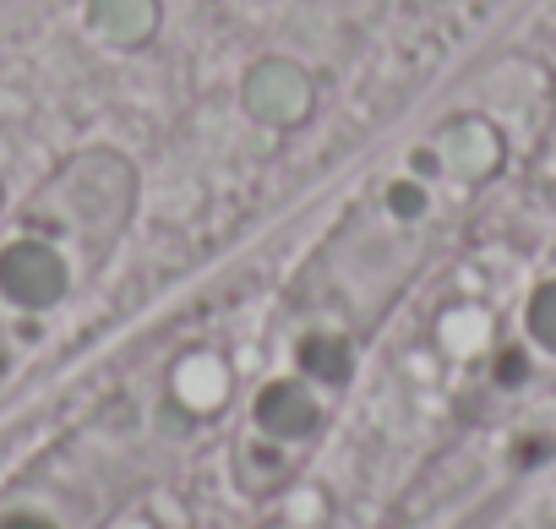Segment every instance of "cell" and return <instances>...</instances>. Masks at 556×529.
I'll return each mask as SVG.
<instances>
[{
    "label": "cell",
    "mask_w": 556,
    "mask_h": 529,
    "mask_svg": "<svg viewBox=\"0 0 556 529\" xmlns=\"http://www.w3.org/2000/svg\"><path fill=\"white\" fill-rule=\"evenodd\" d=\"M66 285H72V274H66V262H61L55 245L23 235V240H12L7 251H0V295H7L12 306L50 312L66 295Z\"/></svg>",
    "instance_id": "1"
},
{
    "label": "cell",
    "mask_w": 556,
    "mask_h": 529,
    "mask_svg": "<svg viewBox=\"0 0 556 529\" xmlns=\"http://www.w3.org/2000/svg\"><path fill=\"white\" fill-rule=\"evenodd\" d=\"M245 110L262 121V126H301L312 115V77L285 61V55H267L245 72Z\"/></svg>",
    "instance_id": "2"
},
{
    "label": "cell",
    "mask_w": 556,
    "mask_h": 529,
    "mask_svg": "<svg viewBox=\"0 0 556 529\" xmlns=\"http://www.w3.org/2000/svg\"><path fill=\"white\" fill-rule=\"evenodd\" d=\"M159 0H88V23L99 39L121 45V50H137L159 34Z\"/></svg>",
    "instance_id": "3"
},
{
    "label": "cell",
    "mask_w": 556,
    "mask_h": 529,
    "mask_svg": "<svg viewBox=\"0 0 556 529\" xmlns=\"http://www.w3.org/2000/svg\"><path fill=\"white\" fill-rule=\"evenodd\" d=\"M256 426H262L267 437L295 442V437H306V431L317 426V410H312V399H306L301 382H273V388L256 399Z\"/></svg>",
    "instance_id": "4"
},
{
    "label": "cell",
    "mask_w": 556,
    "mask_h": 529,
    "mask_svg": "<svg viewBox=\"0 0 556 529\" xmlns=\"http://www.w3.org/2000/svg\"><path fill=\"white\" fill-rule=\"evenodd\" d=\"M301 366H306L312 377H323V382H344V377H350V344L317 333V339L301 344Z\"/></svg>",
    "instance_id": "5"
},
{
    "label": "cell",
    "mask_w": 556,
    "mask_h": 529,
    "mask_svg": "<svg viewBox=\"0 0 556 529\" xmlns=\"http://www.w3.org/2000/svg\"><path fill=\"white\" fill-rule=\"evenodd\" d=\"M529 328H534L540 344L556 350V285H545V290L534 295V306H529Z\"/></svg>",
    "instance_id": "6"
},
{
    "label": "cell",
    "mask_w": 556,
    "mask_h": 529,
    "mask_svg": "<svg viewBox=\"0 0 556 529\" xmlns=\"http://www.w3.org/2000/svg\"><path fill=\"white\" fill-rule=\"evenodd\" d=\"M388 207H393V213H404V218H415V213L426 207V197H420V186H409V180H404V186H393V191H388Z\"/></svg>",
    "instance_id": "7"
},
{
    "label": "cell",
    "mask_w": 556,
    "mask_h": 529,
    "mask_svg": "<svg viewBox=\"0 0 556 529\" xmlns=\"http://www.w3.org/2000/svg\"><path fill=\"white\" fill-rule=\"evenodd\" d=\"M0 529H50V524H45V518H7Z\"/></svg>",
    "instance_id": "8"
},
{
    "label": "cell",
    "mask_w": 556,
    "mask_h": 529,
    "mask_svg": "<svg viewBox=\"0 0 556 529\" xmlns=\"http://www.w3.org/2000/svg\"><path fill=\"white\" fill-rule=\"evenodd\" d=\"M267 529H290V524H267Z\"/></svg>",
    "instance_id": "9"
}]
</instances>
